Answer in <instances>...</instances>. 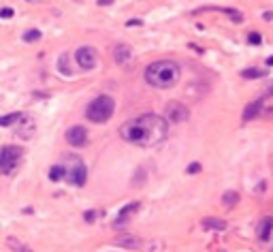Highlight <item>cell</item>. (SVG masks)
<instances>
[{
	"label": "cell",
	"instance_id": "obj_1",
	"mask_svg": "<svg viewBox=\"0 0 273 252\" xmlns=\"http://www.w3.org/2000/svg\"><path fill=\"white\" fill-rule=\"evenodd\" d=\"M120 135L128 143L141 145V148H154V145H158L167 139L169 124H167L165 118H160L156 114H143L139 118L126 122L120 128Z\"/></svg>",
	"mask_w": 273,
	"mask_h": 252
},
{
	"label": "cell",
	"instance_id": "obj_2",
	"mask_svg": "<svg viewBox=\"0 0 273 252\" xmlns=\"http://www.w3.org/2000/svg\"><path fill=\"white\" fill-rule=\"evenodd\" d=\"M179 75H182L179 64L173 60H158L145 69V81L152 88H158V90L173 88L179 81Z\"/></svg>",
	"mask_w": 273,
	"mask_h": 252
},
{
	"label": "cell",
	"instance_id": "obj_3",
	"mask_svg": "<svg viewBox=\"0 0 273 252\" xmlns=\"http://www.w3.org/2000/svg\"><path fill=\"white\" fill-rule=\"evenodd\" d=\"M113 111H115V103L111 96H96L94 101L88 105L85 115H88V120L94 122V124H103V122L111 120Z\"/></svg>",
	"mask_w": 273,
	"mask_h": 252
},
{
	"label": "cell",
	"instance_id": "obj_4",
	"mask_svg": "<svg viewBox=\"0 0 273 252\" xmlns=\"http://www.w3.org/2000/svg\"><path fill=\"white\" fill-rule=\"evenodd\" d=\"M20 160H21V148H17V145H4L2 154H0L2 173H11L17 165H20Z\"/></svg>",
	"mask_w": 273,
	"mask_h": 252
},
{
	"label": "cell",
	"instance_id": "obj_5",
	"mask_svg": "<svg viewBox=\"0 0 273 252\" xmlns=\"http://www.w3.org/2000/svg\"><path fill=\"white\" fill-rule=\"evenodd\" d=\"M66 180L71 182L73 186H84V184H85V180H88V169H85L84 162L75 158L73 165L66 169Z\"/></svg>",
	"mask_w": 273,
	"mask_h": 252
},
{
	"label": "cell",
	"instance_id": "obj_6",
	"mask_svg": "<svg viewBox=\"0 0 273 252\" xmlns=\"http://www.w3.org/2000/svg\"><path fill=\"white\" fill-rule=\"evenodd\" d=\"M75 60H77V64L81 69H85V71H92V69L98 64V60H96V51L92 49V47H79L77 51H75Z\"/></svg>",
	"mask_w": 273,
	"mask_h": 252
},
{
	"label": "cell",
	"instance_id": "obj_7",
	"mask_svg": "<svg viewBox=\"0 0 273 252\" xmlns=\"http://www.w3.org/2000/svg\"><path fill=\"white\" fill-rule=\"evenodd\" d=\"M66 141L73 145V148H81L88 141V131L84 126H73L66 131Z\"/></svg>",
	"mask_w": 273,
	"mask_h": 252
},
{
	"label": "cell",
	"instance_id": "obj_8",
	"mask_svg": "<svg viewBox=\"0 0 273 252\" xmlns=\"http://www.w3.org/2000/svg\"><path fill=\"white\" fill-rule=\"evenodd\" d=\"M165 114L171 122H184L186 118H188V109H186L182 103H169L167 109H165Z\"/></svg>",
	"mask_w": 273,
	"mask_h": 252
},
{
	"label": "cell",
	"instance_id": "obj_9",
	"mask_svg": "<svg viewBox=\"0 0 273 252\" xmlns=\"http://www.w3.org/2000/svg\"><path fill=\"white\" fill-rule=\"evenodd\" d=\"M263 105H265V101H263V98H258V101L250 103L248 107L243 109V120H246V122H250V120L258 118V115L263 114Z\"/></svg>",
	"mask_w": 273,
	"mask_h": 252
},
{
	"label": "cell",
	"instance_id": "obj_10",
	"mask_svg": "<svg viewBox=\"0 0 273 252\" xmlns=\"http://www.w3.org/2000/svg\"><path fill=\"white\" fill-rule=\"evenodd\" d=\"M271 235H273V218L271 216H265L258 225V239L260 242H267Z\"/></svg>",
	"mask_w": 273,
	"mask_h": 252
},
{
	"label": "cell",
	"instance_id": "obj_11",
	"mask_svg": "<svg viewBox=\"0 0 273 252\" xmlns=\"http://www.w3.org/2000/svg\"><path fill=\"white\" fill-rule=\"evenodd\" d=\"M115 246H120V248H128V250H137L139 246H141V239L137 235H120L115 237Z\"/></svg>",
	"mask_w": 273,
	"mask_h": 252
},
{
	"label": "cell",
	"instance_id": "obj_12",
	"mask_svg": "<svg viewBox=\"0 0 273 252\" xmlns=\"http://www.w3.org/2000/svg\"><path fill=\"white\" fill-rule=\"evenodd\" d=\"M137 209H139V203H137V201H132V203H126L124 207H122L120 212H118V220H115V227L124 225V222L128 220V216H130V214H135Z\"/></svg>",
	"mask_w": 273,
	"mask_h": 252
},
{
	"label": "cell",
	"instance_id": "obj_13",
	"mask_svg": "<svg viewBox=\"0 0 273 252\" xmlns=\"http://www.w3.org/2000/svg\"><path fill=\"white\" fill-rule=\"evenodd\" d=\"M203 227H205L207 231H224L226 222L222 218H205L203 220Z\"/></svg>",
	"mask_w": 273,
	"mask_h": 252
},
{
	"label": "cell",
	"instance_id": "obj_14",
	"mask_svg": "<svg viewBox=\"0 0 273 252\" xmlns=\"http://www.w3.org/2000/svg\"><path fill=\"white\" fill-rule=\"evenodd\" d=\"M113 58H115V62L124 64V62L130 58V47H128V45H118V47H115Z\"/></svg>",
	"mask_w": 273,
	"mask_h": 252
},
{
	"label": "cell",
	"instance_id": "obj_15",
	"mask_svg": "<svg viewBox=\"0 0 273 252\" xmlns=\"http://www.w3.org/2000/svg\"><path fill=\"white\" fill-rule=\"evenodd\" d=\"M21 120H26V115H24V114H9V115H4V118L0 120V126H11V124H20Z\"/></svg>",
	"mask_w": 273,
	"mask_h": 252
},
{
	"label": "cell",
	"instance_id": "obj_16",
	"mask_svg": "<svg viewBox=\"0 0 273 252\" xmlns=\"http://www.w3.org/2000/svg\"><path fill=\"white\" fill-rule=\"evenodd\" d=\"M267 71H263V69H246V71H241V77L246 79H258V77H265Z\"/></svg>",
	"mask_w": 273,
	"mask_h": 252
},
{
	"label": "cell",
	"instance_id": "obj_17",
	"mask_svg": "<svg viewBox=\"0 0 273 252\" xmlns=\"http://www.w3.org/2000/svg\"><path fill=\"white\" fill-rule=\"evenodd\" d=\"M49 178H51V182H58V180L66 178V167H62V165H56V167H51V171H49Z\"/></svg>",
	"mask_w": 273,
	"mask_h": 252
},
{
	"label": "cell",
	"instance_id": "obj_18",
	"mask_svg": "<svg viewBox=\"0 0 273 252\" xmlns=\"http://www.w3.org/2000/svg\"><path fill=\"white\" fill-rule=\"evenodd\" d=\"M224 13L229 15L233 22H243V15L239 13V11H235V9H224Z\"/></svg>",
	"mask_w": 273,
	"mask_h": 252
},
{
	"label": "cell",
	"instance_id": "obj_19",
	"mask_svg": "<svg viewBox=\"0 0 273 252\" xmlns=\"http://www.w3.org/2000/svg\"><path fill=\"white\" fill-rule=\"evenodd\" d=\"M41 39V30H28L24 34V41H28V43H32V41H39Z\"/></svg>",
	"mask_w": 273,
	"mask_h": 252
},
{
	"label": "cell",
	"instance_id": "obj_20",
	"mask_svg": "<svg viewBox=\"0 0 273 252\" xmlns=\"http://www.w3.org/2000/svg\"><path fill=\"white\" fill-rule=\"evenodd\" d=\"M237 199H239V195H237V192H226V195L222 197V201H224L226 205H233Z\"/></svg>",
	"mask_w": 273,
	"mask_h": 252
},
{
	"label": "cell",
	"instance_id": "obj_21",
	"mask_svg": "<svg viewBox=\"0 0 273 252\" xmlns=\"http://www.w3.org/2000/svg\"><path fill=\"white\" fill-rule=\"evenodd\" d=\"M66 60H68V56H60V73L62 75H71V69H66Z\"/></svg>",
	"mask_w": 273,
	"mask_h": 252
},
{
	"label": "cell",
	"instance_id": "obj_22",
	"mask_svg": "<svg viewBox=\"0 0 273 252\" xmlns=\"http://www.w3.org/2000/svg\"><path fill=\"white\" fill-rule=\"evenodd\" d=\"M260 41H263V39H260V34H256V32H252V34L248 37V43H250V45H258Z\"/></svg>",
	"mask_w": 273,
	"mask_h": 252
},
{
	"label": "cell",
	"instance_id": "obj_23",
	"mask_svg": "<svg viewBox=\"0 0 273 252\" xmlns=\"http://www.w3.org/2000/svg\"><path fill=\"white\" fill-rule=\"evenodd\" d=\"M0 15H2V17H4V20H9V17H11V15H13V9H9V7H4L2 11H0Z\"/></svg>",
	"mask_w": 273,
	"mask_h": 252
},
{
	"label": "cell",
	"instance_id": "obj_24",
	"mask_svg": "<svg viewBox=\"0 0 273 252\" xmlns=\"http://www.w3.org/2000/svg\"><path fill=\"white\" fill-rule=\"evenodd\" d=\"M199 171H201V165H199V162H192V165L188 167V173H199Z\"/></svg>",
	"mask_w": 273,
	"mask_h": 252
},
{
	"label": "cell",
	"instance_id": "obj_25",
	"mask_svg": "<svg viewBox=\"0 0 273 252\" xmlns=\"http://www.w3.org/2000/svg\"><path fill=\"white\" fill-rule=\"evenodd\" d=\"M141 24H143L141 20H130V22H128V24H126V26H141Z\"/></svg>",
	"mask_w": 273,
	"mask_h": 252
},
{
	"label": "cell",
	"instance_id": "obj_26",
	"mask_svg": "<svg viewBox=\"0 0 273 252\" xmlns=\"http://www.w3.org/2000/svg\"><path fill=\"white\" fill-rule=\"evenodd\" d=\"M84 218H85V220H88V222H92V220H94V212H88V214H85V216H84Z\"/></svg>",
	"mask_w": 273,
	"mask_h": 252
},
{
	"label": "cell",
	"instance_id": "obj_27",
	"mask_svg": "<svg viewBox=\"0 0 273 252\" xmlns=\"http://www.w3.org/2000/svg\"><path fill=\"white\" fill-rule=\"evenodd\" d=\"M96 2H98V4H101V7H103V4H111L113 0H96Z\"/></svg>",
	"mask_w": 273,
	"mask_h": 252
},
{
	"label": "cell",
	"instance_id": "obj_28",
	"mask_svg": "<svg viewBox=\"0 0 273 252\" xmlns=\"http://www.w3.org/2000/svg\"><path fill=\"white\" fill-rule=\"evenodd\" d=\"M263 17H265V20H267V22H271V20H273V15H271V13H269V11H267V13H265V15H263Z\"/></svg>",
	"mask_w": 273,
	"mask_h": 252
},
{
	"label": "cell",
	"instance_id": "obj_29",
	"mask_svg": "<svg viewBox=\"0 0 273 252\" xmlns=\"http://www.w3.org/2000/svg\"><path fill=\"white\" fill-rule=\"evenodd\" d=\"M267 115H271V118H273V107H269V109H267Z\"/></svg>",
	"mask_w": 273,
	"mask_h": 252
},
{
	"label": "cell",
	"instance_id": "obj_30",
	"mask_svg": "<svg viewBox=\"0 0 273 252\" xmlns=\"http://www.w3.org/2000/svg\"><path fill=\"white\" fill-rule=\"evenodd\" d=\"M26 2H39V0H26Z\"/></svg>",
	"mask_w": 273,
	"mask_h": 252
},
{
	"label": "cell",
	"instance_id": "obj_31",
	"mask_svg": "<svg viewBox=\"0 0 273 252\" xmlns=\"http://www.w3.org/2000/svg\"><path fill=\"white\" fill-rule=\"evenodd\" d=\"M269 94H273V88H271V90H269Z\"/></svg>",
	"mask_w": 273,
	"mask_h": 252
}]
</instances>
